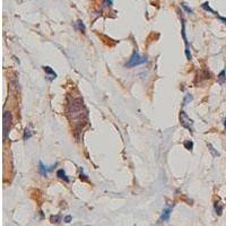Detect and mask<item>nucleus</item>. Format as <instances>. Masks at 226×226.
<instances>
[{"label":"nucleus","instance_id":"obj_1","mask_svg":"<svg viewBox=\"0 0 226 226\" xmlns=\"http://www.w3.org/2000/svg\"><path fill=\"white\" fill-rule=\"evenodd\" d=\"M146 62H147V59L145 57H140L137 51H133L132 56L128 60V62L126 63V67L132 68V67H136V66H139V65H143V63H146Z\"/></svg>","mask_w":226,"mask_h":226},{"label":"nucleus","instance_id":"obj_2","mask_svg":"<svg viewBox=\"0 0 226 226\" xmlns=\"http://www.w3.org/2000/svg\"><path fill=\"white\" fill-rule=\"evenodd\" d=\"M180 123L183 128L188 129L190 132H193V120L190 119L188 114L184 112L183 110L180 112Z\"/></svg>","mask_w":226,"mask_h":226},{"label":"nucleus","instance_id":"obj_3","mask_svg":"<svg viewBox=\"0 0 226 226\" xmlns=\"http://www.w3.org/2000/svg\"><path fill=\"white\" fill-rule=\"evenodd\" d=\"M11 120H13L11 113L9 112V111H5V113H3V124H2V128H3V139L5 140L8 137V132H9V129H10V126H11Z\"/></svg>","mask_w":226,"mask_h":226},{"label":"nucleus","instance_id":"obj_4","mask_svg":"<svg viewBox=\"0 0 226 226\" xmlns=\"http://www.w3.org/2000/svg\"><path fill=\"white\" fill-rule=\"evenodd\" d=\"M172 209H173V205L171 206H166V207L163 209L162 211V215L159 217V222H166L170 219V216H171V213H172Z\"/></svg>","mask_w":226,"mask_h":226},{"label":"nucleus","instance_id":"obj_5","mask_svg":"<svg viewBox=\"0 0 226 226\" xmlns=\"http://www.w3.org/2000/svg\"><path fill=\"white\" fill-rule=\"evenodd\" d=\"M43 70H44V73L48 75V77H49L50 80H53V79H56L57 78V74L54 73V70H53L51 67L44 66V67H43Z\"/></svg>","mask_w":226,"mask_h":226},{"label":"nucleus","instance_id":"obj_6","mask_svg":"<svg viewBox=\"0 0 226 226\" xmlns=\"http://www.w3.org/2000/svg\"><path fill=\"white\" fill-rule=\"evenodd\" d=\"M57 176H58L59 179H61V180L66 181V182H69V178L67 176V174H66V172H65V170L63 169L58 170V172H57Z\"/></svg>","mask_w":226,"mask_h":226},{"label":"nucleus","instance_id":"obj_7","mask_svg":"<svg viewBox=\"0 0 226 226\" xmlns=\"http://www.w3.org/2000/svg\"><path fill=\"white\" fill-rule=\"evenodd\" d=\"M38 172L41 173V175L46 176V175H48V172H50V171H49V169H48L42 162H40V163H38Z\"/></svg>","mask_w":226,"mask_h":226},{"label":"nucleus","instance_id":"obj_8","mask_svg":"<svg viewBox=\"0 0 226 226\" xmlns=\"http://www.w3.org/2000/svg\"><path fill=\"white\" fill-rule=\"evenodd\" d=\"M214 208H215V211H216L217 215H222V214H223V205H222L221 200H218V201L215 202Z\"/></svg>","mask_w":226,"mask_h":226},{"label":"nucleus","instance_id":"obj_9","mask_svg":"<svg viewBox=\"0 0 226 226\" xmlns=\"http://www.w3.org/2000/svg\"><path fill=\"white\" fill-rule=\"evenodd\" d=\"M217 81H218L221 85L224 84V83H226V70L225 69H223V70L219 73V75L217 77Z\"/></svg>","mask_w":226,"mask_h":226},{"label":"nucleus","instance_id":"obj_10","mask_svg":"<svg viewBox=\"0 0 226 226\" xmlns=\"http://www.w3.org/2000/svg\"><path fill=\"white\" fill-rule=\"evenodd\" d=\"M201 7H202V9H205L206 11H209V13H213V14H217L215 10H213L211 8H210V6H209V2L206 1V2H204L202 5H201Z\"/></svg>","mask_w":226,"mask_h":226},{"label":"nucleus","instance_id":"obj_11","mask_svg":"<svg viewBox=\"0 0 226 226\" xmlns=\"http://www.w3.org/2000/svg\"><path fill=\"white\" fill-rule=\"evenodd\" d=\"M33 136V133H32V131H31V129L30 128H26L25 129V131H24V140H28L31 137Z\"/></svg>","mask_w":226,"mask_h":226},{"label":"nucleus","instance_id":"obj_12","mask_svg":"<svg viewBox=\"0 0 226 226\" xmlns=\"http://www.w3.org/2000/svg\"><path fill=\"white\" fill-rule=\"evenodd\" d=\"M76 25H77L78 30H79L81 33H85V31H86V27H85V25H84V23H83L81 20H78V22L76 23Z\"/></svg>","mask_w":226,"mask_h":226},{"label":"nucleus","instance_id":"obj_13","mask_svg":"<svg viewBox=\"0 0 226 226\" xmlns=\"http://www.w3.org/2000/svg\"><path fill=\"white\" fill-rule=\"evenodd\" d=\"M184 147L189 149V151H192V148H193V143H192V140H187L186 143H184Z\"/></svg>","mask_w":226,"mask_h":226},{"label":"nucleus","instance_id":"obj_14","mask_svg":"<svg viewBox=\"0 0 226 226\" xmlns=\"http://www.w3.org/2000/svg\"><path fill=\"white\" fill-rule=\"evenodd\" d=\"M181 7H182V8H183V9H184V10H186L188 14H192V13H193V10H192L190 7H188L186 3H181Z\"/></svg>","mask_w":226,"mask_h":226},{"label":"nucleus","instance_id":"obj_15","mask_svg":"<svg viewBox=\"0 0 226 226\" xmlns=\"http://www.w3.org/2000/svg\"><path fill=\"white\" fill-rule=\"evenodd\" d=\"M208 147H209V151H211V154H213V156H219V153H217V151H215V148L210 145V144H208Z\"/></svg>","mask_w":226,"mask_h":226},{"label":"nucleus","instance_id":"obj_16","mask_svg":"<svg viewBox=\"0 0 226 226\" xmlns=\"http://www.w3.org/2000/svg\"><path fill=\"white\" fill-rule=\"evenodd\" d=\"M191 100H192V96H191V95H187V96H186V98H184V101H183V105H186V104H187V102H189V101H191Z\"/></svg>","mask_w":226,"mask_h":226},{"label":"nucleus","instance_id":"obj_17","mask_svg":"<svg viewBox=\"0 0 226 226\" xmlns=\"http://www.w3.org/2000/svg\"><path fill=\"white\" fill-rule=\"evenodd\" d=\"M51 221H52L53 223H59V221H60V216H52V217H51Z\"/></svg>","mask_w":226,"mask_h":226},{"label":"nucleus","instance_id":"obj_18","mask_svg":"<svg viewBox=\"0 0 226 226\" xmlns=\"http://www.w3.org/2000/svg\"><path fill=\"white\" fill-rule=\"evenodd\" d=\"M71 219H73V216H70V215H68V216L65 217V222H66V223H70Z\"/></svg>","mask_w":226,"mask_h":226},{"label":"nucleus","instance_id":"obj_19","mask_svg":"<svg viewBox=\"0 0 226 226\" xmlns=\"http://www.w3.org/2000/svg\"><path fill=\"white\" fill-rule=\"evenodd\" d=\"M80 179H83L84 181H87V178H86V175L83 173V170L80 171Z\"/></svg>","mask_w":226,"mask_h":226},{"label":"nucleus","instance_id":"obj_20","mask_svg":"<svg viewBox=\"0 0 226 226\" xmlns=\"http://www.w3.org/2000/svg\"><path fill=\"white\" fill-rule=\"evenodd\" d=\"M217 17H218V19H219V20H222L224 24H226V18H225V17H222V16H218V15H217Z\"/></svg>","mask_w":226,"mask_h":226},{"label":"nucleus","instance_id":"obj_21","mask_svg":"<svg viewBox=\"0 0 226 226\" xmlns=\"http://www.w3.org/2000/svg\"><path fill=\"white\" fill-rule=\"evenodd\" d=\"M104 2H105V3H108L109 6H111V5H112V1H111V0H104Z\"/></svg>","mask_w":226,"mask_h":226},{"label":"nucleus","instance_id":"obj_22","mask_svg":"<svg viewBox=\"0 0 226 226\" xmlns=\"http://www.w3.org/2000/svg\"><path fill=\"white\" fill-rule=\"evenodd\" d=\"M225 130H226V119H225Z\"/></svg>","mask_w":226,"mask_h":226}]
</instances>
